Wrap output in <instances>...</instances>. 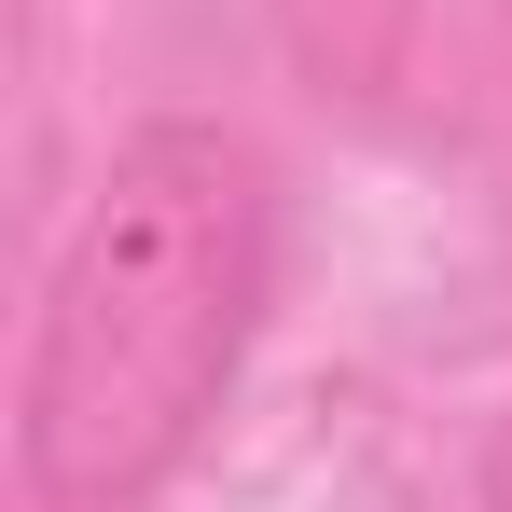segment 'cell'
Here are the masks:
<instances>
[{"mask_svg":"<svg viewBox=\"0 0 512 512\" xmlns=\"http://www.w3.org/2000/svg\"><path fill=\"white\" fill-rule=\"evenodd\" d=\"M277 277V180L236 125L153 111L111 139L14 374V471L42 512H139L236 402Z\"/></svg>","mask_w":512,"mask_h":512,"instance_id":"1","label":"cell"},{"mask_svg":"<svg viewBox=\"0 0 512 512\" xmlns=\"http://www.w3.org/2000/svg\"><path fill=\"white\" fill-rule=\"evenodd\" d=\"M485 512H512V429H499V457H485Z\"/></svg>","mask_w":512,"mask_h":512,"instance_id":"2","label":"cell"}]
</instances>
